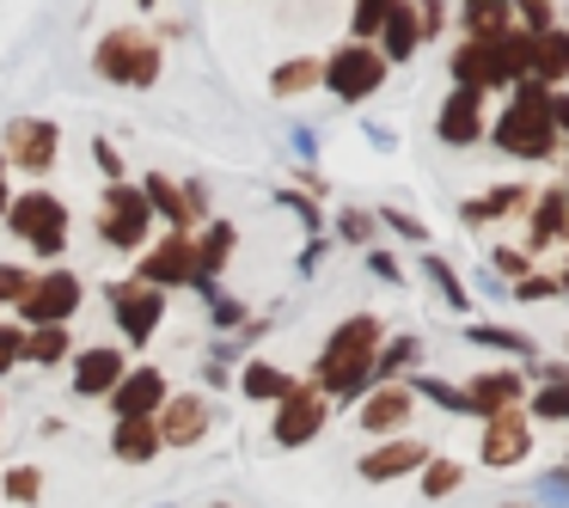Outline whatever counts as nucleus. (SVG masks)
<instances>
[{
	"label": "nucleus",
	"instance_id": "obj_1",
	"mask_svg": "<svg viewBox=\"0 0 569 508\" xmlns=\"http://www.w3.org/2000/svg\"><path fill=\"white\" fill-rule=\"evenodd\" d=\"M373 349H380V319L373 312H356V319H343L331 337H325L319 361H312V380L325 398H361L373 386Z\"/></svg>",
	"mask_w": 569,
	"mask_h": 508
},
{
	"label": "nucleus",
	"instance_id": "obj_2",
	"mask_svg": "<svg viewBox=\"0 0 569 508\" xmlns=\"http://www.w3.org/2000/svg\"><path fill=\"white\" fill-rule=\"evenodd\" d=\"M92 74L111 80V87H129V92H148L153 80L166 74V50L153 31L141 26H117L99 38V50H92Z\"/></svg>",
	"mask_w": 569,
	"mask_h": 508
},
{
	"label": "nucleus",
	"instance_id": "obj_3",
	"mask_svg": "<svg viewBox=\"0 0 569 508\" xmlns=\"http://www.w3.org/2000/svg\"><path fill=\"white\" fill-rule=\"evenodd\" d=\"M496 148L515 153V160H545L557 148V123H551V99H545L539 80H515V104L496 123Z\"/></svg>",
	"mask_w": 569,
	"mask_h": 508
},
{
	"label": "nucleus",
	"instance_id": "obj_4",
	"mask_svg": "<svg viewBox=\"0 0 569 508\" xmlns=\"http://www.w3.org/2000/svg\"><path fill=\"white\" fill-rule=\"evenodd\" d=\"M87 307V282H80L68 263H43V270H31L26 295L13 300V319L26 325H74V312Z\"/></svg>",
	"mask_w": 569,
	"mask_h": 508
},
{
	"label": "nucleus",
	"instance_id": "obj_5",
	"mask_svg": "<svg viewBox=\"0 0 569 508\" xmlns=\"http://www.w3.org/2000/svg\"><path fill=\"white\" fill-rule=\"evenodd\" d=\"M0 221L19 233V246H31L38 258H62L68 251V202L56 197V190H19L13 202H7V215Z\"/></svg>",
	"mask_w": 569,
	"mask_h": 508
},
{
	"label": "nucleus",
	"instance_id": "obj_6",
	"mask_svg": "<svg viewBox=\"0 0 569 508\" xmlns=\"http://www.w3.org/2000/svg\"><path fill=\"white\" fill-rule=\"evenodd\" d=\"M99 239L111 251H141L153 239V209H148V197H141V185H129V178L104 185V197H99Z\"/></svg>",
	"mask_w": 569,
	"mask_h": 508
},
{
	"label": "nucleus",
	"instance_id": "obj_7",
	"mask_svg": "<svg viewBox=\"0 0 569 508\" xmlns=\"http://www.w3.org/2000/svg\"><path fill=\"white\" fill-rule=\"evenodd\" d=\"M104 307H111V319H117V337H123L129 349H148L153 343V331L166 325V288H153V282H104Z\"/></svg>",
	"mask_w": 569,
	"mask_h": 508
},
{
	"label": "nucleus",
	"instance_id": "obj_8",
	"mask_svg": "<svg viewBox=\"0 0 569 508\" xmlns=\"http://www.w3.org/2000/svg\"><path fill=\"white\" fill-rule=\"evenodd\" d=\"M386 56L373 50V43H356L349 38L337 56H325V74H319V87H331V99H343V104H361V99H373V92L386 87Z\"/></svg>",
	"mask_w": 569,
	"mask_h": 508
},
{
	"label": "nucleus",
	"instance_id": "obj_9",
	"mask_svg": "<svg viewBox=\"0 0 569 508\" xmlns=\"http://www.w3.org/2000/svg\"><path fill=\"white\" fill-rule=\"evenodd\" d=\"M136 282H153V288H166V295L197 288L202 270H197V246H190V233L148 239V246H141V258H136Z\"/></svg>",
	"mask_w": 569,
	"mask_h": 508
},
{
	"label": "nucleus",
	"instance_id": "obj_10",
	"mask_svg": "<svg viewBox=\"0 0 569 508\" xmlns=\"http://www.w3.org/2000/svg\"><path fill=\"white\" fill-rule=\"evenodd\" d=\"M141 197H148L153 221H166V233H197V227L209 221L202 185H178V178H166V172H148L141 178Z\"/></svg>",
	"mask_w": 569,
	"mask_h": 508
},
{
	"label": "nucleus",
	"instance_id": "obj_11",
	"mask_svg": "<svg viewBox=\"0 0 569 508\" xmlns=\"http://www.w3.org/2000/svg\"><path fill=\"white\" fill-rule=\"evenodd\" d=\"M0 160L19 166V172H31V178L56 172V160H62V129H56L50 117H13V123H7V148H0Z\"/></svg>",
	"mask_w": 569,
	"mask_h": 508
},
{
	"label": "nucleus",
	"instance_id": "obj_12",
	"mask_svg": "<svg viewBox=\"0 0 569 508\" xmlns=\"http://www.w3.org/2000/svg\"><path fill=\"white\" fill-rule=\"evenodd\" d=\"M325 422H331V398H325L319 386H295L270 417V441L276 447H307Z\"/></svg>",
	"mask_w": 569,
	"mask_h": 508
},
{
	"label": "nucleus",
	"instance_id": "obj_13",
	"mask_svg": "<svg viewBox=\"0 0 569 508\" xmlns=\"http://www.w3.org/2000/svg\"><path fill=\"white\" fill-rule=\"evenodd\" d=\"M214 422V405L202 392H166V405L153 410V429H160V447H172V454H184V447H197L202 435H209Z\"/></svg>",
	"mask_w": 569,
	"mask_h": 508
},
{
	"label": "nucleus",
	"instance_id": "obj_14",
	"mask_svg": "<svg viewBox=\"0 0 569 508\" xmlns=\"http://www.w3.org/2000/svg\"><path fill=\"white\" fill-rule=\"evenodd\" d=\"M123 373H129V356L117 343H87V349L68 356V386H74V398H104Z\"/></svg>",
	"mask_w": 569,
	"mask_h": 508
},
{
	"label": "nucleus",
	"instance_id": "obj_15",
	"mask_svg": "<svg viewBox=\"0 0 569 508\" xmlns=\"http://www.w3.org/2000/svg\"><path fill=\"white\" fill-rule=\"evenodd\" d=\"M410 410H417V392L398 386V380H380V386L361 392V429L368 435H398L410 422Z\"/></svg>",
	"mask_w": 569,
	"mask_h": 508
},
{
	"label": "nucleus",
	"instance_id": "obj_16",
	"mask_svg": "<svg viewBox=\"0 0 569 508\" xmlns=\"http://www.w3.org/2000/svg\"><path fill=\"white\" fill-rule=\"evenodd\" d=\"M166 392H172V386H166V368H129L104 398H111V417H153V410L166 405Z\"/></svg>",
	"mask_w": 569,
	"mask_h": 508
},
{
	"label": "nucleus",
	"instance_id": "obj_17",
	"mask_svg": "<svg viewBox=\"0 0 569 508\" xmlns=\"http://www.w3.org/2000/svg\"><path fill=\"white\" fill-rule=\"evenodd\" d=\"M435 136H441L447 148H471V141L483 136V92L453 87V99L441 104V117H435Z\"/></svg>",
	"mask_w": 569,
	"mask_h": 508
},
{
	"label": "nucleus",
	"instance_id": "obj_18",
	"mask_svg": "<svg viewBox=\"0 0 569 508\" xmlns=\"http://www.w3.org/2000/svg\"><path fill=\"white\" fill-rule=\"evenodd\" d=\"M422 466H429V447L405 441V435H392V441H380L373 454H361V478H368V484H392V478L422 471Z\"/></svg>",
	"mask_w": 569,
	"mask_h": 508
},
{
	"label": "nucleus",
	"instance_id": "obj_19",
	"mask_svg": "<svg viewBox=\"0 0 569 508\" xmlns=\"http://www.w3.org/2000/svg\"><path fill=\"white\" fill-rule=\"evenodd\" d=\"M453 80L459 87H471V92H490V87H502V56H496V38H471L466 50L453 56Z\"/></svg>",
	"mask_w": 569,
	"mask_h": 508
},
{
	"label": "nucleus",
	"instance_id": "obj_20",
	"mask_svg": "<svg viewBox=\"0 0 569 508\" xmlns=\"http://www.w3.org/2000/svg\"><path fill=\"white\" fill-rule=\"evenodd\" d=\"M478 454H483V466H515V459L527 454V417H520V405L515 410H496Z\"/></svg>",
	"mask_w": 569,
	"mask_h": 508
},
{
	"label": "nucleus",
	"instance_id": "obj_21",
	"mask_svg": "<svg viewBox=\"0 0 569 508\" xmlns=\"http://www.w3.org/2000/svg\"><path fill=\"white\" fill-rule=\"evenodd\" d=\"M111 454L123 459V466H148V459H160V429H153V417H117L111 422Z\"/></svg>",
	"mask_w": 569,
	"mask_h": 508
},
{
	"label": "nucleus",
	"instance_id": "obj_22",
	"mask_svg": "<svg viewBox=\"0 0 569 508\" xmlns=\"http://www.w3.org/2000/svg\"><path fill=\"white\" fill-rule=\"evenodd\" d=\"M190 246H197V270L221 282V270H227V263H233L239 227H233V221H202V233H190Z\"/></svg>",
	"mask_w": 569,
	"mask_h": 508
},
{
	"label": "nucleus",
	"instance_id": "obj_23",
	"mask_svg": "<svg viewBox=\"0 0 569 508\" xmlns=\"http://www.w3.org/2000/svg\"><path fill=\"white\" fill-rule=\"evenodd\" d=\"M295 373H282V368H276V361H246V368H239V392H246L251 398V405H282V398L288 392H295Z\"/></svg>",
	"mask_w": 569,
	"mask_h": 508
},
{
	"label": "nucleus",
	"instance_id": "obj_24",
	"mask_svg": "<svg viewBox=\"0 0 569 508\" xmlns=\"http://www.w3.org/2000/svg\"><path fill=\"white\" fill-rule=\"evenodd\" d=\"M417 43H422V19L410 13L405 0H392V13H386V26H380V56L386 62H410Z\"/></svg>",
	"mask_w": 569,
	"mask_h": 508
},
{
	"label": "nucleus",
	"instance_id": "obj_25",
	"mask_svg": "<svg viewBox=\"0 0 569 508\" xmlns=\"http://www.w3.org/2000/svg\"><path fill=\"white\" fill-rule=\"evenodd\" d=\"M471 398V417H496V410H515L520 405V373H478L466 386Z\"/></svg>",
	"mask_w": 569,
	"mask_h": 508
},
{
	"label": "nucleus",
	"instance_id": "obj_26",
	"mask_svg": "<svg viewBox=\"0 0 569 508\" xmlns=\"http://www.w3.org/2000/svg\"><path fill=\"white\" fill-rule=\"evenodd\" d=\"M74 356V331L68 325H31L26 331V361L31 368H62Z\"/></svg>",
	"mask_w": 569,
	"mask_h": 508
},
{
	"label": "nucleus",
	"instance_id": "obj_27",
	"mask_svg": "<svg viewBox=\"0 0 569 508\" xmlns=\"http://www.w3.org/2000/svg\"><path fill=\"white\" fill-rule=\"evenodd\" d=\"M527 74L539 80H563L569 74V31H539L532 38V62H527Z\"/></svg>",
	"mask_w": 569,
	"mask_h": 508
},
{
	"label": "nucleus",
	"instance_id": "obj_28",
	"mask_svg": "<svg viewBox=\"0 0 569 508\" xmlns=\"http://www.w3.org/2000/svg\"><path fill=\"white\" fill-rule=\"evenodd\" d=\"M319 74H325L319 56H288V62L270 74V92H276V99H300V92L319 87Z\"/></svg>",
	"mask_w": 569,
	"mask_h": 508
},
{
	"label": "nucleus",
	"instance_id": "obj_29",
	"mask_svg": "<svg viewBox=\"0 0 569 508\" xmlns=\"http://www.w3.org/2000/svg\"><path fill=\"white\" fill-rule=\"evenodd\" d=\"M197 295H202V307H209V325H214V331H239V325L251 319V312H246V300H239V295H227V288L214 282V276H202V282H197Z\"/></svg>",
	"mask_w": 569,
	"mask_h": 508
},
{
	"label": "nucleus",
	"instance_id": "obj_30",
	"mask_svg": "<svg viewBox=\"0 0 569 508\" xmlns=\"http://www.w3.org/2000/svg\"><path fill=\"white\" fill-rule=\"evenodd\" d=\"M417 356H422V337H392V343H380V349H373V380H392V373H405Z\"/></svg>",
	"mask_w": 569,
	"mask_h": 508
},
{
	"label": "nucleus",
	"instance_id": "obj_31",
	"mask_svg": "<svg viewBox=\"0 0 569 508\" xmlns=\"http://www.w3.org/2000/svg\"><path fill=\"white\" fill-rule=\"evenodd\" d=\"M459 19H466L471 38H502V31H508V7H502V0H466V13H459Z\"/></svg>",
	"mask_w": 569,
	"mask_h": 508
},
{
	"label": "nucleus",
	"instance_id": "obj_32",
	"mask_svg": "<svg viewBox=\"0 0 569 508\" xmlns=\"http://www.w3.org/2000/svg\"><path fill=\"white\" fill-rule=\"evenodd\" d=\"M0 496H7L13 508H31L43 496V466H13L7 478H0Z\"/></svg>",
	"mask_w": 569,
	"mask_h": 508
},
{
	"label": "nucleus",
	"instance_id": "obj_33",
	"mask_svg": "<svg viewBox=\"0 0 569 508\" xmlns=\"http://www.w3.org/2000/svg\"><path fill=\"white\" fill-rule=\"evenodd\" d=\"M417 398H429V405H441V410H459V417H471V398H466V386H453V380H435V373H422L417 386H410Z\"/></svg>",
	"mask_w": 569,
	"mask_h": 508
},
{
	"label": "nucleus",
	"instance_id": "obj_34",
	"mask_svg": "<svg viewBox=\"0 0 569 508\" xmlns=\"http://www.w3.org/2000/svg\"><path fill=\"white\" fill-rule=\"evenodd\" d=\"M386 13H392V0H356V13H349V38L356 43H373L386 26Z\"/></svg>",
	"mask_w": 569,
	"mask_h": 508
},
{
	"label": "nucleus",
	"instance_id": "obj_35",
	"mask_svg": "<svg viewBox=\"0 0 569 508\" xmlns=\"http://www.w3.org/2000/svg\"><path fill=\"white\" fill-rule=\"evenodd\" d=\"M466 337L478 349H508V356H532V343L520 331H502V325H466Z\"/></svg>",
	"mask_w": 569,
	"mask_h": 508
},
{
	"label": "nucleus",
	"instance_id": "obj_36",
	"mask_svg": "<svg viewBox=\"0 0 569 508\" xmlns=\"http://www.w3.org/2000/svg\"><path fill=\"white\" fill-rule=\"evenodd\" d=\"M422 276H429V282L441 288V300H447L453 312H466V307H471V300H466V288H459V276L447 270V258H435V251H429V258H422Z\"/></svg>",
	"mask_w": 569,
	"mask_h": 508
},
{
	"label": "nucleus",
	"instance_id": "obj_37",
	"mask_svg": "<svg viewBox=\"0 0 569 508\" xmlns=\"http://www.w3.org/2000/svg\"><path fill=\"white\" fill-rule=\"evenodd\" d=\"M520 197H527V190H515V185H508V190H490V197L466 202V221H502V215L515 209Z\"/></svg>",
	"mask_w": 569,
	"mask_h": 508
},
{
	"label": "nucleus",
	"instance_id": "obj_38",
	"mask_svg": "<svg viewBox=\"0 0 569 508\" xmlns=\"http://www.w3.org/2000/svg\"><path fill=\"white\" fill-rule=\"evenodd\" d=\"M26 361V325L19 319H0V380Z\"/></svg>",
	"mask_w": 569,
	"mask_h": 508
},
{
	"label": "nucleus",
	"instance_id": "obj_39",
	"mask_svg": "<svg viewBox=\"0 0 569 508\" xmlns=\"http://www.w3.org/2000/svg\"><path fill=\"white\" fill-rule=\"evenodd\" d=\"M26 282H31V270H26V263L0 258V312H13V300L26 295Z\"/></svg>",
	"mask_w": 569,
	"mask_h": 508
},
{
	"label": "nucleus",
	"instance_id": "obj_40",
	"mask_svg": "<svg viewBox=\"0 0 569 508\" xmlns=\"http://www.w3.org/2000/svg\"><path fill=\"white\" fill-rule=\"evenodd\" d=\"M337 233H343L349 246H368V239H373V215L368 209H343V215H337Z\"/></svg>",
	"mask_w": 569,
	"mask_h": 508
},
{
	"label": "nucleus",
	"instance_id": "obj_41",
	"mask_svg": "<svg viewBox=\"0 0 569 508\" xmlns=\"http://www.w3.org/2000/svg\"><path fill=\"white\" fill-rule=\"evenodd\" d=\"M447 490H459V466H447V459L422 466V496H447Z\"/></svg>",
	"mask_w": 569,
	"mask_h": 508
},
{
	"label": "nucleus",
	"instance_id": "obj_42",
	"mask_svg": "<svg viewBox=\"0 0 569 508\" xmlns=\"http://www.w3.org/2000/svg\"><path fill=\"white\" fill-rule=\"evenodd\" d=\"M92 160H99L104 185H117V178H123V153H117V141H111V136H92Z\"/></svg>",
	"mask_w": 569,
	"mask_h": 508
},
{
	"label": "nucleus",
	"instance_id": "obj_43",
	"mask_svg": "<svg viewBox=\"0 0 569 508\" xmlns=\"http://www.w3.org/2000/svg\"><path fill=\"white\" fill-rule=\"evenodd\" d=\"M557 227H563V197H557V190H551V197L539 202V221H532V239H551Z\"/></svg>",
	"mask_w": 569,
	"mask_h": 508
},
{
	"label": "nucleus",
	"instance_id": "obj_44",
	"mask_svg": "<svg viewBox=\"0 0 569 508\" xmlns=\"http://www.w3.org/2000/svg\"><path fill=\"white\" fill-rule=\"evenodd\" d=\"M282 209H295V215H300V227H307V233H319L325 215H319V202H312V197H300V190H282Z\"/></svg>",
	"mask_w": 569,
	"mask_h": 508
},
{
	"label": "nucleus",
	"instance_id": "obj_45",
	"mask_svg": "<svg viewBox=\"0 0 569 508\" xmlns=\"http://www.w3.org/2000/svg\"><path fill=\"white\" fill-rule=\"evenodd\" d=\"M539 502L569 508V471H545V478H539Z\"/></svg>",
	"mask_w": 569,
	"mask_h": 508
},
{
	"label": "nucleus",
	"instance_id": "obj_46",
	"mask_svg": "<svg viewBox=\"0 0 569 508\" xmlns=\"http://www.w3.org/2000/svg\"><path fill=\"white\" fill-rule=\"evenodd\" d=\"M532 410H539V417H569V386H551V392H539V398H532Z\"/></svg>",
	"mask_w": 569,
	"mask_h": 508
},
{
	"label": "nucleus",
	"instance_id": "obj_47",
	"mask_svg": "<svg viewBox=\"0 0 569 508\" xmlns=\"http://www.w3.org/2000/svg\"><path fill=\"white\" fill-rule=\"evenodd\" d=\"M288 141H295V153H300V166H312V160H319V136H312V129H307V123H295V129H288Z\"/></svg>",
	"mask_w": 569,
	"mask_h": 508
},
{
	"label": "nucleus",
	"instance_id": "obj_48",
	"mask_svg": "<svg viewBox=\"0 0 569 508\" xmlns=\"http://www.w3.org/2000/svg\"><path fill=\"white\" fill-rule=\"evenodd\" d=\"M368 270L380 276V282H405V270H398V258H392V251H368Z\"/></svg>",
	"mask_w": 569,
	"mask_h": 508
},
{
	"label": "nucleus",
	"instance_id": "obj_49",
	"mask_svg": "<svg viewBox=\"0 0 569 508\" xmlns=\"http://www.w3.org/2000/svg\"><path fill=\"white\" fill-rule=\"evenodd\" d=\"M380 221L392 227V233H405V239H422V221H410V215H398V209H380Z\"/></svg>",
	"mask_w": 569,
	"mask_h": 508
},
{
	"label": "nucleus",
	"instance_id": "obj_50",
	"mask_svg": "<svg viewBox=\"0 0 569 508\" xmlns=\"http://www.w3.org/2000/svg\"><path fill=\"white\" fill-rule=\"evenodd\" d=\"M319 258H325V239L312 233V239H307V251H300V276H312V270H319Z\"/></svg>",
	"mask_w": 569,
	"mask_h": 508
},
{
	"label": "nucleus",
	"instance_id": "obj_51",
	"mask_svg": "<svg viewBox=\"0 0 569 508\" xmlns=\"http://www.w3.org/2000/svg\"><path fill=\"white\" fill-rule=\"evenodd\" d=\"M7 202H13V166L0 160V215H7Z\"/></svg>",
	"mask_w": 569,
	"mask_h": 508
},
{
	"label": "nucleus",
	"instance_id": "obj_52",
	"mask_svg": "<svg viewBox=\"0 0 569 508\" xmlns=\"http://www.w3.org/2000/svg\"><path fill=\"white\" fill-rule=\"evenodd\" d=\"M551 123L569 136V92H563V99H551Z\"/></svg>",
	"mask_w": 569,
	"mask_h": 508
},
{
	"label": "nucleus",
	"instance_id": "obj_53",
	"mask_svg": "<svg viewBox=\"0 0 569 508\" xmlns=\"http://www.w3.org/2000/svg\"><path fill=\"white\" fill-rule=\"evenodd\" d=\"M520 263H527V258H520V251H496V270H508V276H520Z\"/></svg>",
	"mask_w": 569,
	"mask_h": 508
},
{
	"label": "nucleus",
	"instance_id": "obj_54",
	"mask_svg": "<svg viewBox=\"0 0 569 508\" xmlns=\"http://www.w3.org/2000/svg\"><path fill=\"white\" fill-rule=\"evenodd\" d=\"M136 7H160V0H136Z\"/></svg>",
	"mask_w": 569,
	"mask_h": 508
},
{
	"label": "nucleus",
	"instance_id": "obj_55",
	"mask_svg": "<svg viewBox=\"0 0 569 508\" xmlns=\"http://www.w3.org/2000/svg\"><path fill=\"white\" fill-rule=\"evenodd\" d=\"M563 288H569V263H563Z\"/></svg>",
	"mask_w": 569,
	"mask_h": 508
},
{
	"label": "nucleus",
	"instance_id": "obj_56",
	"mask_svg": "<svg viewBox=\"0 0 569 508\" xmlns=\"http://www.w3.org/2000/svg\"><path fill=\"white\" fill-rule=\"evenodd\" d=\"M0 417H7V398H0Z\"/></svg>",
	"mask_w": 569,
	"mask_h": 508
},
{
	"label": "nucleus",
	"instance_id": "obj_57",
	"mask_svg": "<svg viewBox=\"0 0 569 508\" xmlns=\"http://www.w3.org/2000/svg\"><path fill=\"white\" fill-rule=\"evenodd\" d=\"M214 508H233V502H214Z\"/></svg>",
	"mask_w": 569,
	"mask_h": 508
},
{
	"label": "nucleus",
	"instance_id": "obj_58",
	"mask_svg": "<svg viewBox=\"0 0 569 508\" xmlns=\"http://www.w3.org/2000/svg\"><path fill=\"white\" fill-rule=\"evenodd\" d=\"M166 508H172V502H166Z\"/></svg>",
	"mask_w": 569,
	"mask_h": 508
}]
</instances>
